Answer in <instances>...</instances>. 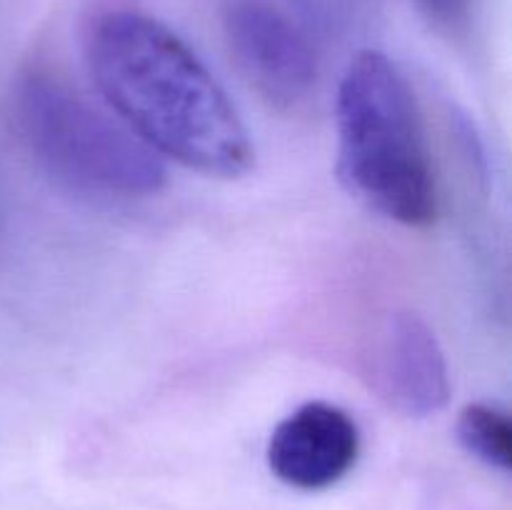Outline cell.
I'll use <instances>...</instances> for the list:
<instances>
[{"label": "cell", "instance_id": "cell-1", "mask_svg": "<svg viewBox=\"0 0 512 510\" xmlns=\"http://www.w3.org/2000/svg\"><path fill=\"white\" fill-rule=\"evenodd\" d=\"M88 65L105 103L155 155L218 178L255 160L225 90L175 30L140 10H110L88 35Z\"/></svg>", "mask_w": 512, "mask_h": 510}, {"label": "cell", "instance_id": "cell-2", "mask_svg": "<svg viewBox=\"0 0 512 510\" xmlns=\"http://www.w3.org/2000/svg\"><path fill=\"white\" fill-rule=\"evenodd\" d=\"M338 175L383 218L425 228L438 218V185L418 98L380 50H360L338 88Z\"/></svg>", "mask_w": 512, "mask_h": 510}, {"label": "cell", "instance_id": "cell-3", "mask_svg": "<svg viewBox=\"0 0 512 510\" xmlns=\"http://www.w3.org/2000/svg\"><path fill=\"white\" fill-rule=\"evenodd\" d=\"M13 100L20 135L60 183L115 198H140L163 188L160 155L53 73H25Z\"/></svg>", "mask_w": 512, "mask_h": 510}, {"label": "cell", "instance_id": "cell-4", "mask_svg": "<svg viewBox=\"0 0 512 510\" xmlns=\"http://www.w3.org/2000/svg\"><path fill=\"white\" fill-rule=\"evenodd\" d=\"M223 25L235 63L270 105L298 108L313 93L318 55L283 10L268 0H230Z\"/></svg>", "mask_w": 512, "mask_h": 510}, {"label": "cell", "instance_id": "cell-5", "mask_svg": "<svg viewBox=\"0 0 512 510\" xmlns=\"http://www.w3.org/2000/svg\"><path fill=\"white\" fill-rule=\"evenodd\" d=\"M360 430L343 408L325 400L300 405L268 440V468L295 490H325L353 470Z\"/></svg>", "mask_w": 512, "mask_h": 510}, {"label": "cell", "instance_id": "cell-6", "mask_svg": "<svg viewBox=\"0 0 512 510\" xmlns=\"http://www.w3.org/2000/svg\"><path fill=\"white\" fill-rule=\"evenodd\" d=\"M375 380L383 398L408 418H428L448 405V360L420 315L400 310L385 320L375 348Z\"/></svg>", "mask_w": 512, "mask_h": 510}, {"label": "cell", "instance_id": "cell-7", "mask_svg": "<svg viewBox=\"0 0 512 510\" xmlns=\"http://www.w3.org/2000/svg\"><path fill=\"white\" fill-rule=\"evenodd\" d=\"M458 440L480 463L508 473L512 468V425L505 410L470 403L458 415Z\"/></svg>", "mask_w": 512, "mask_h": 510}, {"label": "cell", "instance_id": "cell-8", "mask_svg": "<svg viewBox=\"0 0 512 510\" xmlns=\"http://www.w3.org/2000/svg\"><path fill=\"white\" fill-rule=\"evenodd\" d=\"M418 5L430 20L450 30L463 25L470 10V0H418Z\"/></svg>", "mask_w": 512, "mask_h": 510}]
</instances>
